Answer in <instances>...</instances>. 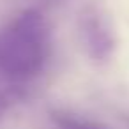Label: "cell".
I'll list each match as a JSON object with an SVG mask.
<instances>
[{
	"mask_svg": "<svg viewBox=\"0 0 129 129\" xmlns=\"http://www.w3.org/2000/svg\"><path fill=\"white\" fill-rule=\"evenodd\" d=\"M46 46L43 20L37 14H25L0 36V67L11 74L36 73L46 57Z\"/></svg>",
	"mask_w": 129,
	"mask_h": 129,
	"instance_id": "cell-1",
	"label": "cell"
},
{
	"mask_svg": "<svg viewBox=\"0 0 129 129\" xmlns=\"http://www.w3.org/2000/svg\"><path fill=\"white\" fill-rule=\"evenodd\" d=\"M69 129H99L97 125H92V124H81V122H74V124H69Z\"/></svg>",
	"mask_w": 129,
	"mask_h": 129,
	"instance_id": "cell-3",
	"label": "cell"
},
{
	"mask_svg": "<svg viewBox=\"0 0 129 129\" xmlns=\"http://www.w3.org/2000/svg\"><path fill=\"white\" fill-rule=\"evenodd\" d=\"M81 37L87 51L95 60H104L113 53V34L97 13L81 16Z\"/></svg>",
	"mask_w": 129,
	"mask_h": 129,
	"instance_id": "cell-2",
	"label": "cell"
}]
</instances>
